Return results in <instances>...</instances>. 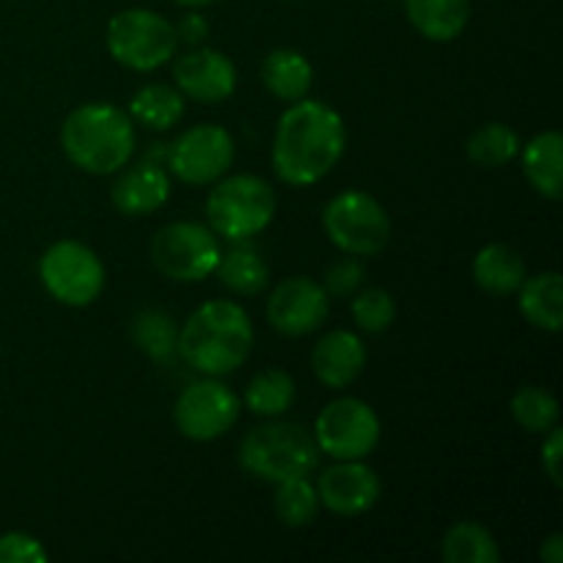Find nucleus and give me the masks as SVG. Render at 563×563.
<instances>
[{"mask_svg": "<svg viewBox=\"0 0 563 563\" xmlns=\"http://www.w3.org/2000/svg\"><path fill=\"white\" fill-rule=\"evenodd\" d=\"M346 148L344 119L330 104L300 99L280 115L273 141V168L280 181L308 187L341 163Z\"/></svg>", "mask_w": 563, "mask_h": 563, "instance_id": "f257e3e1", "label": "nucleus"}, {"mask_svg": "<svg viewBox=\"0 0 563 563\" xmlns=\"http://www.w3.org/2000/svg\"><path fill=\"white\" fill-rule=\"evenodd\" d=\"M253 350V324L245 308L231 300H209L190 313L179 330L176 352L187 366L207 377L240 368Z\"/></svg>", "mask_w": 563, "mask_h": 563, "instance_id": "f03ea898", "label": "nucleus"}, {"mask_svg": "<svg viewBox=\"0 0 563 563\" xmlns=\"http://www.w3.org/2000/svg\"><path fill=\"white\" fill-rule=\"evenodd\" d=\"M60 146L69 163L86 174H119L135 154V126L115 104L88 102L66 115Z\"/></svg>", "mask_w": 563, "mask_h": 563, "instance_id": "7ed1b4c3", "label": "nucleus"}, {"mask_svg": "<svg viewBox=\"0 0 563 563\" xmlns=\"http://www.w3.org/2000/svg\"><path fill=\"white\" fill-rule=\"evenodd\" d=\"M319 445L308 429L289 421H269L251 429L240 443V465L262 482L311 476L319 467Z\"/></svg>", "mask_w": 563, "mask_h": 563, "instance_id": "20e7f679", "label": "nucleus"}, {"mask_svg": "<svg viewBox=\"0 0 563 563\" xmlns=\"http://www.w3.org/2000/svg\"><path fill=\"white\" fill-rule=\"evenodd\" d=\"M278 198L262 176L236 174L218 181L207 198V218L214 234L231 242L251 240L262 234L275 218Z\"/></svg>", "mask_w": 563, "mask_h": 563, "instance_id": "39448f33", "label": "nucleus"}, {"mask_svg": "<svg viewBox=\"0 0 563 563\" xmlns=\"http://www.w3.org/2000/svg\"><path fill=\"white\" fill-rule=\"evenodd\" d=\"M179 47L176 27L152 9H124L108 22V49L132 71H152L168 64Z\"/></svg>", "mask_w": 563, "mask_h": 563, "instance_id": "423d86ee", "label": "nucleus"}, {"mask_svg": "<svg viewBox=\"0 0 563 563\" xmlns=\"http://www.w3.org/2000/svg\"><path fill=\"white\" fill-rule=\"evenodd\" d=\"M330 242L350 256H377L390 242V218L383 203L363 190H344L322 212Z\"/></svg>", "mask_w": 563, "mask_h": 563, "instance_id": "0eeeda50", "label": "nucleus"}, {"mask_svg": "<svg viewBox=\"0 0 563 563\" xmlns=\"http://www.w3.org/2000/svg\"><path fill=\"white\" fill-rule=\"evenodd\" d=\"M220 245L207 225L176 223L163 225L152 240V262L165 278L179 284H198L209 278L220 262Z\"/></svg>", "mask_w": 563, "mask_h": 563, "instance_id": "6e6552de", "label": "nucleus"}, {"mask_svg": "<svg viewBox=\"0 0 563 563\" xmlns=\"http://www.w3.org/2000/svg\"><path fill=\"white\" fill-rule=\"evenodd\" d=\"M38 275L49 295L71 308L91 306L104 289V267L82 242L60 240L44 251Z\"/></svg>", "mask_w": 563, "mask_h": 563, "instance_id": "1a4fd4ad", "label": "nucleus"}, {"mask_svg": "<svg viewBox=\"0 0 563 563\" xmlns=\"http://www.w3.org/2000/svg\"><path fill=\"white\" fill-rule=\"evenodd\" d=\"M313 440L333 460H363L379 443V418L372 405L344 396L319 412Z\"/></svg>", "mask_w": 563, "mask_h": 563, "instance_id": "9d476101", "label": "nucleus"}, {"mask_svg": "<svg viewBox=\"0 0 563 563\" xmlns=\"http://www.w3.org/2000/svg\"><path fill=\"white\" fill-rule=\"evenodd\" d=\"M168 165L185 185H212L234 165V137L220 124L190 126L170 143Z\"/></svg>", "mask_w": 563, "mask_h": 563, "instance_id": "9b49d317", "label": "nucleus"}, {"mask_svg": "<svg viewBox=\"0 0 563 563\" xmlns=\"http://www.w3.org/2000/svg\"><path fill=\"white\" fill-rule=\"evenodd\" d=\"M240 418V399L229 385L218 383L214 377L192 383L181 390L174 407V421L187 440L209 443L223 438Z\"/></svg>", "mask_w": 563, "mask_h": 563, "instance_id": "f8f14e48", "label": "nucleus"}, {"mask_svg": "<svg viewBox=\"0 0 563 563\" xmlns=\"http://www.w3.org/2000/svg\"><path fill=\"white\" fill-rule=\"evenodd\" d=\"M328 297L324 286L308 275L286 278L269 295L267 322L273 324V330H278L280 335H289V339L313 333V330L322 328L330 313Z\"/></svg>", "mask_w": 563, "mask_h": 563, "instance_id": "ddd939ff", "label": "nucleus"}, {"mask_svg": "<svg viewBox=\"0 0 563 563\" xmlns=\"http://www.w3.org/2000/svg\"><path fill=\"white\" fill-rule=\"evenodd\" d=\"M379 476L361 460H339L317 482L319 504L339 517H361L379 500Z\"/></svg>", "mask_w": 563, "mask_h": 563, "instance_id": "4468645a", "label": "nucleus"}, {"mask_svg": "<svg viewBox=\"0 0 563 563\" xmlns=\"http://www.w3.org/2000/svg\"><path fill=\"white\" fill-rule=\"evenodd\" d=\"M174 80L185 97L203 104H218L234 93L236 66L220 49L196 47L176 58Z\"/></svg>", "mask_w": 563, "mask_h": 563, "instance_id": "2eb2a0df", "label": "nucleus"}, {"mask_svg": "<svg viewBox=\"0 0 563 563\" xmlns=\"http://www.w3.org/2000/svg\"><path fill=\"white\" fill-rule=\"evenodd\" d=\"M110 198H113V207L130 218L157 212L170 198L168 174L154 159H141L132 168L121 170Z\"/></svg>", "mask_w": 563, "mask_h": 563, "instance_id": "dca6fc26", "label": "nucleus"}, {"mask_svg": "<svg viewBox=\"0 0 563 563\" xmlns=\"http://www.w3.org/2000/svg\"><path fill=\"white\" fill-rule=\"evenodd\" d=\"M311 366L319 383L341 390L355 383L366 368V346L350 330H330L313 346Z\"/></svg>", "mask_w": 563, "mask_h": 563, "instance_id": "f3484780", "label": "nucleus"}, {"mask_svg": "<svg viewBox=\"0 0 563 563\" xmlns=\"http://www.w3.org/2000/svg\"><path fill=\"white\" fill-rule=\"evenodd\" d=\"M407 20L429 42H454L471 20V0H405Z\"/></svg>", "mask_w": 563, "mask_h": 563, "instance_id": "a211bd4d", "label": "nucleus"}, {"mask_svg": "<svg viewBox=\"0 0 563 563\" xmlns=\"http://www.w3.org/2000/svg\"><path fill=\"white\" fill-rule=\"evenodd\" d=\"M561 159L563 137L555 130L542 132L522 148V170H526L528 181H531L539 196L550 198V201H561L563 196Z\"/></svg>", "mask_w": 563, "mask_h": 563, "instance_id": "6ab92c4d", "label": "nucleus"}, {"mask_svg": "<svg viewBox=\"0 0 563 563\" xmlns=\"http://www.w3.org/2000/svg\"><path fill=\"white\" fill-rule=\"evenodd\" d=\"M262 80L267 91L280 102H300L311 91L313 69L306 55L297 53V49L280 47L264 58Z\"/></svg>", "mask_w": 563, "mask_h": 563, "instance_id": "aec40b11", "label": "nucleus"}, {"mask_svg": "<svg viewBox=\"0 0 563 563\" xmlns=\"http://www.w3.org/2000/svg\"><path fill=\"white\" fill-rule=\"evenodd\" d=\"M520 311L533 328L559 333L563 328V280L555 269L522 280Z\"/></svg>", "mask_w": 563, "mask_h": 563, "instance_id": "412c9836", "label": "nucleus"}, {"mask_svg": "<svg viewBox=\"0 0 563 563\" xmlns=\"http://www.w3.org/2000/svg\"><path fill=\"white\" fill-rule=\"evenodd\" d=\"M526 278V262L509 245L493 242V245L482 247L473 258V280L489 295H515Z\"/></svg>", "mask_w": 563, "mask_h": 563, "instance_id": "4be33fe9", "label": "nucleus"}, {"mask_svg": "<svg viewBox=\"0 0 563 563\" xmlns=\"http://www.w3.org/2000/svg\"><path fill=\"white\" fill-rule=\"evenodd\" d=\"M130 115L146 130H170L185 115V97L165 82H152L130 99Z\"/></svg>", "mask_w": 563, "mask_h": 563, "instance_id": "5701e85b", "label": "nucleus"}, {"mask_svg": "<svg viewBox=\"0 0 563 563\" xmlns=\"http://www.w3.org/2000/svg\"><path fill=\"white\" fill-rule=\"evenodd\" d=\"M214 273L220 275L225 289H231L234 295L242 297L262 295L269 284V267L262 258V253L245 245L231 247L225 256H220Z\"/></svg>", "mask_w": 563, "mask_h": 563, "instance_id": "b1692460", "label": "nucleus"}, {"mask_svg": "<svg viewBox=\"0 0 563 563\" xmlns=\"http://www.w3.org/2000/svg\"><path fill=\"white\" fill-rule=\"evenodd\" d=\"M443 561L445 563H498L500 550L493 533L478 522H456L445 531L443 544Z\"/></svg>", "mask_w": 563, "mask_h": 563, "instance_id": "393cba45", "label": "nucleus"}, {"mask_svg": "<svg viewBox=\"0 0 563 563\" xmlns=\"http://www.w3.org/2000/svg\"><path fill=\"white\" fill-rule=\"evenodd\" d=\"M132 341L141 352H146L148 357H154L157 363L174 361L179 352H176V341H179V330H176L174 317L159 308H143L132 319Z\"/></svg>", "mask_w": 563, "mask_h": 563, "instance_id": "a878e982", "label": "nucleus"}, {"mask_svg": "<svg viewBox=\"0 0 563 563\" xmlns=\"http://www.w3.org/2000/svg\"><path fill=\"white\" fill-rule=\"evenodd\" d=\"M297 385L291 374L284 368H267V372L256 374L245 390V405L253 416L262 418H278L295 405Z\"/></svg>", "mask_w": 563, "mask_h": 563, "instance_id": "bb28decb", "label": "nucleus"}, {"mask_svg": "<svg viewBox=\"0 0 563 563\" xmlns=\"http://www.w3.org/2000/svg\"><path fill=\"white\" fill-rule=\"evenodd\" d=\"M520 135L509 124H484L467 137V157L482 168H500L520 154Z\"/></svg>", "mask_w": 563, "mask_h": 563, "instance_id": "cd10ccee", "label": "nucleus"}, {"mask_svg": "<svg viewBox=\"0 0 563 563\" xmlns=\"http://www.w3.org/2000/svg\"><path fill=\"white\" fill-rule=\"evenodd\" d=\"M511 418L531 434H548L550 429L559 427L561 407L550 390L539 385H526L511 396Z\"/></svg>", "mask_w": 563, "mask_h": 563, "instance_id": "c85d7f7f", "label": "nucleus"}, {"mask_svg": "<svg viewBox=\"0 0 563 563\" xmlns=\"http://www.w3.org/2000/svg\"><path fill=\"white\" fill-rule=\"evenodd\" d=\"M275 511L278 520L289 528H306L317 520L319 515V495L317 487L308 482V476L286 478L275 484Z\"/></svg>", "mask_w": 563, "mask_h": 563, "instance_id": "c756f323", "label": "nucleus"}, {"mask_svg": "<svg viewBox=\"0 0 563 563\" xmlns=\"http://www.w3.org/2000/svg\"><path fill=\"white\" fill-rule=\"evenodd\" d=\"M352 317L366 333H385L396 319V302L385 289H366L352 300Z\"/></svg>", "mask_w": 563, "mask_h": 563, "instance_id": "7c9ffc66", "label": "nucleus"}, {"mask_svg": "<svg viewBox=\"0 0 563 563\" xmlns=\"http://www.w3.org/2000/svg\"><path fill=\"white\" fill-rule=\"evenodd\" d=\"M47 550L31 533H5L0 537V563H47Z\"/></svg>", "mask_w": 563, "mask_h": 563, "instance_id": "2f4dec72", "label": "nucleus"}, {"mask_svg": "<svg viewBox=\"0 0 563 563\" xmlns=\"http://www.w3.org/2000/svg\"><path fill=\"white\" fill-rule=\"evenodd\" d=\"M363 284V264L355 256L346 253L344 258L333 262L324 273V291L333 297H350L355 295L357 286Z\"/></svg>", "mask_w": 563, "mask_h": 563, "instance_id": "473e14b6", "label": "nucleus"}, {"mask_svg": "<svg viewBox=\"0 0 563 563\" xmlns=\"http://www.w3.org/2000/svg\"><path fill=\"white\" fill-rule=\"evenodd\" d=\"M561 462H563V432L559 427H553L542 445V467L550 476V482H553V487H563Z\"/></svg>", "mask_w": 563, "mask_h": 563, "instance_id": "72a5a7b5", "label": "nucleus"}, {"mask_svg": "<svg viewBox=\"0 0 563 563\" xmlns=\"http://www.w3.org/2000/svg\"><path fill=\"white\" fill-rule=\"evenodd\" d=\"M176 27V36H179V42L190 44V47H198V44L203 42V38L209 36V22L203 14H196V11H190V14H185V20L179 22Z\"/></svg>", "mask_w": 563, "mask_h": 563, "instance_id": "f704fd0d", "label": "nucleus"}, {"mask_svg": "<svg viewBox=\"0 0 563 563\" xmlns=\"http://www.w3.org/2000/svg\"><path fill=\"white\" fill-rule=\"evenodd\" d=\"M539 555H542L544 563H563V533H553V537L542 544Z\"/></svg>", "mask_w": 563, "mask_h": 563, "instance_id": "c9c22d12", "label": "nucleus"}, {"mask_svg": "<svg viewBox=\"0 0 563 563\" xmlns=\"http://www.w3.org/2000/svg\"><path fill=\"white\" fill-rule=\"evenodd\" d=\"M174 3L185 5V9H201V5H209V3H214V0H174Z\"/></svg>", "mask_w": 563, "mask_h": 563, "instance_id": "e433bc0d", "label": "nucleus"}]
</instances>
